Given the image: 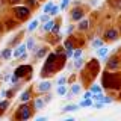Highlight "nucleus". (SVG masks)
<instances>
[{
    "instance_id": "f257e3e1",
    "label": "nucleus",
    "mask_w": 121,
    "mask_h": 121,
    "mask_svg": "<svg viewBox=\"0 0 121 121\" xmlns=\"http://www.w3.org/2000/svg\"><path fill=\"white\" fill-rule=\"evenodd\" d=\"M56 59H58V55H56V53H50V55L47 56V59H45V64H44V67H43V71H41V76H43V77L53 74V71H55Z\"/></svg>"
},
{
    "instance_id": "f03ea898",
    "label": "nucleus",
    "mask_w": 121,
    "mask_h": 121,
    "mask_svg": "<svg viewBox=\"0 0 121 121\" xmlns=\"http://www.w3.org/2000/svg\"><path fill=\"white\" fill-rule=\"evenodd\" d=\"M103 85L106 88H111V89H118L121 85V80L118 77V74H113V73H106L103 76Z\"/></svg>"
},
{
    "instance_id": "7ed1b4c3",
    "label": "nucleus",
    "mask_w": 121,
    "mask_h": 121,
    "mask_svg": "<svg viewBox=\"0 0 121 121\" xmlns=\"http://www.w3.org/2000/svg\"><path fill=\"white\" fill-rule=\"evenodd\" d=\"M30 115H32V112H30V108L27 104H23L18 108V113H17V118L20 120H27L30 118Z\"/></svg>"
},
{
    "instance_id": "20e7f679",
    "label": "nucleus",
    "mask_w": 121,
    "mask_h": 121,
    "mask_svg": "<svg viewBox=\"0 0 121 121\" xmlns=\"http://www.w3.org/2000/svg\"><path fill=\"white\" fill-rule=\"evenodd\" d=\"M14 12H15V15H17L20 20H24V18H27L29 17V14H30V9L27 6H17L14 9Z\"/></svg>"
},
{
    "instance_id": "39448f33",
    "label": "nucleus",
    "mask_w": 121,
    "mask_h": 121,
    "mask_svg": "<svg viewBox=\"0 0 121 121\" xmlns=\"http://www.w3.org/2000/svg\"><path fill=\"white\" fill-rule=\"evenodd\" d=\"M29 73H32V67L30 65H20L17 70H15L14 76H17V77L20 79V77H24V76L29 74Z\"/></svg>"
},
{
    "instance_id": "423d86ee",
    "label": "nucleus",
    "mask_w": 121,
    "mask_h": 121,
    "mask_svg": "<svg viewBox=\"0 0 121 121\" xmlns=\"http://www.w3.org/2000/svg\"><path fill=\"white\" fill-rule=\"evenodd\" d=\"M83 15H85V12L80 9V8H76V9L71 11V20L74 21H79L80 18H83Z\"/></svg>"
},
{
    "instance_id": "0eeeda50",
    "label": "nucleus",
    "mask_w": 121,
    "mask_h": 121,
    "mask_svg": "<svg viewBox=\"0 0 121 121\" xmlns=\"http://www.w3.org/2000/svg\"><path fill=\"white\" fill-rule=\"evenodd\" d=\"M26 50H27L26 44H20V45H18V47L12 52V56H14V58H20L23 53H26Z\"/></svg>"
},
{
    "instance_id": "6e6552de",
    "label": "nucleus",
    "mask_w": 121,
    "mask_h": 121,
    "mask_svg": "<svg viewBox=\"0 0 121 121\" xmlns=\"http://www.w3.org/2000/svg\"><path fill=\"white\" fill-rule=\"evenodd\" d=\"M120 67V59L118 58H111L108 60V70H117Z\"/></svg>"
},
{
    "instance_id": "1a4fd4ad",
    "label": "nucleus",
    "mask_w": 121,
    "mask_h": 121,
    "mask_svg": "<svg viewBox=\"0 0 121 121\" xmlns=\"http://www.w3.org/2000/svg\"><path fill=\"white\" fill-rule=\"evenodd\" d=\"M104 38L106 39H111V41H115L117 38H118V32H117L115 29H109V30H106Z\"/></svg>"
},
{
    "instance_id": "9d476101",
    "label": "nucleus",
    "mask_w": 121,
    "mask_h": 121,
    "mask_svg": "<svg viewBox=\"0 0 121 121\" xmlns=\"http://www.w3.org/2000/svg\"><path fill=\"white\" fill-rule=\"evenodd\" d=\"M50 88H52V83L48 80H44L38 85V91H39V92H47V91H50Z\"/></svg>"
},
{
    "instance_id": "9b49d317",
    "label": "nucleus",
    "mask_w": 121,
    "mask_h": 121,
    "mask_svg": "<svg viewBox=\"0 0 121 121\" xmlns=\"http://www.w3.org/2000/svg\"><path fill=\"white\" fill-rule=\"evenodd\" d=\"M0 56H2L3 60H9L11 56H12V48H5V50L0 53Z\"/></svg>"
},
{
    "instance_id": "f8f14e48",
    "label": "nucleus",
    "mask_w": 121,
    "mask_h": 121,
    "mask_svg": "<svg viewBox=\"0 0 121 121\" xmlns=\"http://www.w3.org/2000/svg\"><path fill=\"white\" fill-rule=\"evenodd\" d=\"M33 104H35V109H36V111H41V109H44L45 101H44V98H39V97H38L36 100L33 101Z\"/></svg>"
},
{
    "instance_id": "ddd939ff",
    "label": "nucleus",
    "mask_w": 121,
    "mask_h": 121,
    "mask_svg": "<svg viewBox=\"0 0 121 121\" xmlns=\"http://www.w3.org/2000/svg\"><path fill=\"white\" fill-rule=\"evenodd\" d=\"M89 27V21L88 20H83V18H80L79 20V26H77V29L79 30H86Z\"/></svg>"
},
{
    "instance_id": "4468645a",
    "label": "nucleus",
    "mask_w": 121,
    "mask_h": 121,
    "mask_svg": "<svg viewBox=\"0 0 121 121\" xmlns=\"http://www.w3.org/2000/svg\"><path fill=\"white\" fill-rule=\"evenodd\" d=\"M53 24H55V21L53 20H48V21H45L44 24H43V30L44 32H50L52 27H53Z\"/></svg>"
},
{
    "instance_id": "2eb2a0df",
    "label": "nucleus",
    "mask_w": 121,
    "mask_h": 121,
    "mask_svg": "<svg viewBox=\"0 0 121 121\" xmlns=\"http://www.w3.org/2000/svg\"><path fill=\"white\" fill-rule=\"evenodd\" d=\"M30 100V91L27 89V91H24V92L20 95V101L21 103H26V101H29Z\"/></svg>"
},
{
    "instance_id": "dca6fc26",
    "label": "nucleus",
    "mask_w": 121,
    "mask_h": 121,
    "mask_svg": "<svg viewBox=\"0 0 121 121\" xmlns=\"http://www.w3.org/2000/svg\"><path fill=\"white\" fill-rule=\"evenodd\" d=\"M79 109V104H67L65 108L62 109V112H74Z\"/></svg>"
},
{
    "instance_id": "f3484780",
    "label": "nucleus",
    "mask_w": 121,
    "mask_h": 121,
    "mask_svg": "<svg viewBox=\"0 0 121 121\" xmlns=\"http://www.w3.org/2000/svg\"><path fill=\"white\" fill-rule=\"evenodd\" d=\"M38 24H39V20H38V18H36V20H33V21H30L29 26H27V30H29V32H33V30L38 27Z\"/></svg>"
},
{
    "instance_id": "a211bd4d",
    "label": "nucleus",
    "mask_w": 121,
    "mask_h": 121,
    "mask_svg": "<svg viewBox=\"0 0 121 121\" xmlns=\"http://www.w3.org/2000/svg\"><path fill=\"white\" fill-rule=\"evenodd\" d=\"M108 52H109V48H108V47H104V45H101V47H98L97 55L100 56V58H104V56L108 55Z\"/></svg>"
},
{
    "instance_id": "6ab92c4d",
    "label": "nucleus",
    "mask_w": 121,
    "mask_h": 121,
    "mask_svg": "<svg viewBox=\"0 0 121 121\" xmlns=\"http://www.w3.org/2000/svg\"><path fill=\"white\" fill-rule=\"evenodd\" d=\"M91 104H92V98H83L80 101V104H79V108H88Z\"/></svg>"
},
{
    "instance_id": "aec40b11",
    "label": "nucleus",
    "mask_w": 121,
    "mask_h": 121,
    "mask_svg": "<svg viewBox=\"0 0 121 121\" xmlns=\"http://www.w3.org/2000/svg\"><path fill=\"white\" fill-rule=\"evenodd\" d=\"M26 47H27V50H33V52L36 50V48H35V41H33V38H29V39H27V43H26Z\"/></svg>"
},
{
    "instance_id": "412c9836",
    "label": "nucleus",
    "mask_w": 121,
    "mask_h": 121,
    "mask_svg": "<svg viewBox=\"0 0 121 121\" xmlns=\"http://www.w3.org/2000/svg\"><path fill=\"white\" fill-rule=\"evenodd\" d=\"M45 55H47V48H45V47H43V48H39L38 52H35L36 58H43V56H45Z\"/></svg>"
},
{
    "instance_id": "4be33fe9",
    "label": "nucleus",
    "mask_w": 121,
    "mask_h": 121,
    "mask_svg": "<svg viewBox=\"0 0 121 121\" xmlns=\"http://www.w3.org/2000/svg\"><path fill=\"white\" fill-rule=\"evenodd\" d=\"M64 48H65V50H74V45L71 43V39H67L65 43H64Z\"/></svg>"
},
{
    "instance_id": "5701e85b",
    "label": "nucleus",
    "mask_w": 121,
    "mask_h": 121,
    "mask_svg": "<svg viewBox=\"0 0 121 121\" xmlns=\"http://www.w3.org/2000/svg\"><path fill=\"white\" fill-rule=\"evenodd\" d=\"M70 92L73 94V95H74V94H79V92H80V85H77V83L73 85V86H71V89H70Z\"/></svg>"
},
{
    "instance_id": "b1692460",
    "label": "nucleus",
    "mask_w": 121,
    "mask_h": 121,
    "mask_svg": "<svg viewBox=\"0 0 121 121\" xmlns=\"http://www.w3.org/2000/svg\"><path fill=\"white\" fill-rule=\"evenodd\" d=\"M101 45H103V41L98 39V38H95V39L92 41V48H98V47H101Z\"/></svg>"
},
{
    "instance_id": "393cba45",
    "label": "nucleus",
    "mask_w": 121,
    "mask_h": 121,
    "mask_svg": "<svg viewBox=\"0 0 121 121\" xmlns=\"http://www.w3.org/2000/svg\"><path fill=\"white\" fill-rule=\"evenodd\" d=\"M83 65V59L80 58V56H79V58H74V67L76 68H80Z\"/></svg>"
},
{
    "instance_id": "a878e982",
    "label": "nucleus",
    "mask_w": 121,
    "mask_h": 121,
    "mask_svg": "<svg viewBox=\"0 0 121 121\" xmlns=\"http://www.w3.org/2000/svg\"><path fill=\"white\" fill-rule=\"evenodd\" d=\"M59 11H60V8H59V6H55V5H53L48 14H50V15H58V14H59Z\"/></svg>"
},
{
    "instance_id": "bb28decb",
    "label": "nucleus",
    "mask_w": 121,
    "mask_h": 121,
    "mask_svg": "<svg viewBox=\"0 0 121 121\" xmlns=\"http://www.w3.org/2000/svg\"><path fill=\"white\" fill-rule=\"evenodd\" d=\"M58 94H59V95H65V94H67V88L64 85H59L58 86Z\"/></svg>"
},
{
    "instance_id": "cd10ccee",
    "label": "nucleus",
    "mask_w": 121,
    "mask_h": 121,
    "mask_svg": "<svg viewBox=\"0 0 121 121\" xmlns=\"http://www.w3.org/2000/svg\"><path fill=\"white\" fill-rule=\"evenodd\" d=\"M8 108H9V101H6V100L5 101H0V111H2V112L6 111Z\"/></svg>"
},
{
    "instance_id": "c85d7f7f",
    "label": "nucleus",
    "mask_w": 121,
    "mask_h": 121,
    "mask_svg": "<svg viewBox=\"0 0 121 121\" xmlns=\"http://www.w3.org/2000/svg\"><path fill=\"white\" fill-rule=\"evenodd\" d=\"M91 92H101V86L100 85H92L91 86Z\"/></svg>"
},
{
    "instance_id": "c756f323",
    "label": "nucleus",
    "mask_w": 121,
    "mask_h": 121,
    "mask_svg": "<svg viewBox=\"0 0 121 121\" xmlns=\"http://www.w3.org/2000/svg\"><path fill=\"white\" fill-rule=\"evenodd\" d=\"M38 20H39L41 23H45V21H48V20H50V17H48V14H43L39 18H38Z\"/></svg>"
},
{
    "instance_id": "7c9ffc66",
    "label": "nucleus",
    "mask_w": 121,
    "mask_h": 121,
    "mask_svg": "<svg viewBox=\"0 0 121 121\" xmlns=\"http://www.w3.org/2000/svg\"><path fill=\"white\" fill-rule=\"evenodd\" d=\"M52 6H53V3H52V2H48V3H47V5H45V6H44V14H48V12H50V9H52Z\"/></svg>"
},
{
    "instance_id": "2f4dec72",
    "label": "nucleus",
    "mask_w": 121,
    "mask_h": 121,
    "mask_svg": "<svg viewBox=\"0 0 121 121\" xmlns=\"http://www.w3.org/2000/svg\"><path fill=\"white\" fill-rule=\"evenodd\" d=\"M68 5H70V0H62V3H60V9H65V8L68 6Z\"/></svg>"
},
{
    "instance_id": "473e14b6",
    "label": "nucleus",
    "mask_w": 121,
    "mask_h": 121,
    "mask_svg": "<svg viewBox=\"0 0 121 121\" xmlns=\"http://www.w3.org/2000/svg\"><path fill=\"white\" fill-rule=\"evenodd\" d=\"M52 32L58 35V33H59V24H56V23H55V24H53V27H52Z\"/></svg>"
},
{
    "instance_id": "72a5a7b5",
    "label": "nucleus",
    "mask_w": 121,
    "mask_h": 121,
    "mask_svg": "<svg viewBox=\"0 0 121 121\" xmlns=\"http://www.w3.org/2000/svg\"><path fill=\"white\" fill-rule=\"evenodd\" d=\"M65 82H67V77H65V76H62V77L58 79V85H65Z\"/></svg>"
},
{
    "instance_id": "f704fd0d",
    "label": "nucleus",
    "mask_w": 121,
    "mask_h": 121,
    "mask_svg": "<svg viewBox=\"0 0 121 121\" xmlns=\"http://www.w3.org/2000/svg\"><path fill=\"white\" fill-rule=\"evenodd\" d=\"M79 56H82V50H80V48H77L76 52H73V58H79Z\"/></svg>"
},
{
    "instance_id": "c9c22d12",
    "label": "nucleus",
    "mask_w": 121,
    "mask_h": 121,
    "mask_svg": "<svg viewBox=\"0 0 121 121\" xmlns=\"http://www.w3.org/2000/svg\"><path fill=\"white\" fill-rule=\"evenodd\" d=\"M94 106H95L97 109H101V108L104 106V103H103V101H95V103H94Z\"/></svg>"
},
{
    "instance_id": "e433bc0d",
    "label": "nucleus",
    "mask_w": 121,
    "mask_h": 121,
    "mask_svg": "<svg viewBox=\"0 0 121 121\" xmlns=\"http://www.w3.org/2000/svg\"><path fill=\"white\" fill-rule=\"evenodd\" d=\"M91 95H92V92H91V91H86V92L83 94L82 98H91Z\"/></svg>"
},
{
    "instance_id": "4c0bfd02",
    "label": "nucleus",
    "mask_w": 121,
    "mask_h": 121,
    "mask_svg": "<svg viewBox=\"0 0 121 121\" xmlns=\"http://www.w3.org/2000/svg\"><path fill=\"white\" fill-rule=\"evenodd\" d=\"M52 100V94H47V95H45V98H44V101H45V104L48 103V101Z\"/></svg>"
},
{
    "instance_id": "58836bf2",
    "label": "nucleus",
    "mask_w": 121,
    "mask_h": 121,
    "mask_svg": "<svg viewBox=\"0 0 121 121\" xmlns=\"http://www.w3.org/2000/svg\"><path fill=\"white\" fill-rule=\"evenodd\" d=\"M112 101H113V100H112V98H111V97H104V100H103V103L106 104V103H112Z\"/></svg>"
},
{
    "instance_id": "ea45409f",
    "label": "nucleus",
    "mask_w": 121,
    "mask_h": 121,
    "mask_svg": "<svg viewBox=\"0 0 121 121\" xmlns=\"http://www.w3.org/2000/svg\"><path fill=\"white\" fill-rule=\"evenodd\" d=\"M73 52L74 50H67L65 52V56H67V58H71V56H73Z\"/></svg>"
},
{
    "instance_id": "a19ab883",
    "label": "nucleus",
    "mask_w": 121,
    "mask_h": 121,
    "mask_svg": "<svg viewBox=\"0 0 121 121\" xmlns=\"http://www.w3.org/2000/svg\"><path fill=\"white\" fill-rule=\"evenodd\" d=\"M73 30H74V26H68V29H67V33L70 35V33L73 32Z\"/></svg>"
},
{
    "instance_id": "79ce46f5",
    "label": "nucleus",
    "mask_w": 121,
    "mask_h": 121,
    "mask_svg": "<svg viewBox=\"0 0 121 121\" xmlns=\"http://www.w3.org/2000/svg\"><path fill=\"white\" fill-rule=\"evenodd\" d=\"M60 53H64V47H59L58 50H56V55H60Z\"/></svg>"
},
{
    "instance_id": "37998d69",
    "label": "nucleus",
    "mask_w": 121,
    "mask_h": 121,
    "mask_svg": "<svg viewBox=\"0 0 121 121\" xmlns=\"http://www.w3.org/2000/svg\"><path fill=\"white\" fill-rule=\"evenodd\" d=\"M36 121H45V117H38Z\"/></svg>"
},
{
    "instance_id": "c03bdc74",
    "label": "nucleus",
    "mask_w": 121,
    "mask_h": 121,
    "mask_svg": "<svg viewBox=\"0 0 121 121\" xmlns=\"http://www.w3.org/2000/svg\"><path fill=\"white\" fill-rule=\"evenodd\" d=\"M27 3H29V5H35L36 2H35V0H27Z\"/></svg>"
},
{
    "instance_id": "a18cd8bd",
    "label": "nucleus",
    "mask_w": 121,
    "mask_h": 121,
    "mask_svg": "<svg viewBox=\"0 0 121 121\" xmlns=\"http://www.w3.org/2000/svg\"><path fill=\"white\" fill-rule=\"evenodd\" d=\"M0 97H6V91H2V92H0Z\"/></svg>"
},
{
    "instance_id": "49530a36",
    "label": "nucleus",
    "mask_w": 121,
    "mask_h": 121,
    "mask_svg": "<svg viewBox=\"0 0 121 121\" xmlns=\"http://www.w3.org/2000/svg\"><path fill=\"white\" fill-rule=\"evenodd\" d=\"M3 79H5V80H9V79H11V74H6V76H5Z\"/></svg>"
},
{
    "instance_id": "de8ad7c7",
    "label": "nucleus",
    "mask_w": 121,
    "mask_h": 121,
    "mask_svg": "<svg viewBox=\"0 0 121 121\" xmlns=\"http://www.w3.org/2000/svg\"><path fill=\"white\" fill-rule=\"evenodd\" d=\"M20 0H11V3H18Z\"/></svg>"
}]
</instances>
